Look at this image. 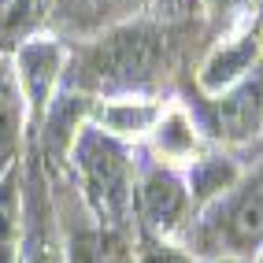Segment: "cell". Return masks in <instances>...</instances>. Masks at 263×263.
<instances>
[{"label":"cell","instance_id":"obj_11","mask_svg":"<svg viewBox=\"0 0 263 263\" xmlns=\"http://www.w3.org/2000/svg\"><path fill=\"white\" fill-rule=\"evenodd\" d=\"M189 197L193 200H208V197H226V189L237 185V171L230 160H219V156H208V160H197L189 171Z\"/></svg>","mask_w":263,"mask_h":263},{"label":"cell","instance_id":"obj_14","mask_svg":"<svg viewBox=\"0 0 263 263\" xmlns=\"http://www.w3.org/2000/svg\"><path fill=\"white\" fill-rule=\"evenodd\" d=\"M137 263H200L197 256H189V252H182V249H174V245H167V241H145L141 245V256H137Z\"/></svg>","mask_w":263,"mask_h":263},{"label":"cell","instance_id":"obj_4","mask_svg":"<svg viewBox=\"0 0 263 263\" xmlns=\"http://www.w3.org/2000/svg\"><path fill=\"white\" fill-rule=\"evenodd\" d=\"M208 237L219 252H252L263 245V167L241 178L219 204V215L208 222Z\"/></svg>","mask_w":263,"mask_h":263},{"label":"cell","instance_id":"obj_3","mask_svg":"<svg viewBox=\"0 0 263 263\" xmlns=\"http://www.w3.org/2000/svg\"><path fill=\"white\" fill-rule=\"evenodd\" d=\"M263 126V63H256L245 78L212 93L204 104V130L226 145H241Z\"/></svg>","mask_w":263,"mask_h":263},{"label":"cell","instance_id":"obj_15","mask_svg":"<svg viewBox=\"0 0 263 263\" xmlns=\"http://www.w3.org/2000/svg\"><path fill=\"white\" fill-rule=\"evenodd\" d=\"M11 4H15V0H0V26H4V19H8V11H11Z\"/></svg>","mask_w":263,"mask_h":263},{"label":"cell","instance_id":"obj_17","mask_svg":"<svg viewBox=\"0 0 263 263\" xmlns=\"http://www.w3.org/2000/svg\"><path fill=\"white\" fill-rule=\"evenodd\" d=\"M215 263H241V259H234V256H219Z\"/></svg>","mask_w":263,"mask_h":263},{"label":"cell","instance_id":"obj_16","mask_svg":"<svg viewBox=\"0 0 263 263\" xmlns=\"http://www.w3.org/2000/svg\"><path fill=\"white\" fill-rule=\"evenodd\" d=\"M93 4H100V8H108V4H126V0H93Z\"/></svg>","mask_w":263,"mask_h":263},{"label":"cell","instance_id":"obj_18","mask_svg":"<svg viewBox=\"0 0 263 263\" xmlns=\"http://www.w3.org/2000/svg\"><path fill=\"white\" fill-rule=\"evenodd\" d=\"M256 263H263V249H259V259H256Z\"/></svg>","mask_w":263,"mask_h":263},{"label":"cell","instance_id":"obj_9","mask_svg":"<svg viewBox=\"0 0 263 263\" xmlns=\"http://www.w3.org/2000/svg\"><path fill=\"white\" fill-rule=\"evenodd\" d=\"M259 60V37L245 33L237 41H226L222 48H215L208 56L204 71H200V89L204 93H222L226 85H234L237 78H245Z\"/></svg>","mask_w":263,"mask_h":263},{"label":"cell","instance_id":"obj_1","mask_svg":"<svg viewBox=\"0 0 263 263\" xmlns=\"http://www.w3.org/2000/svg\"><path fill=\"white\" fill-rule=\"evenodd\" d=\"M167 63V37L152 23H122L85 45L63 67V82L78 97H145Z\"/></svg>","mask_w":263,"mask_h":263},{"label":"cell","instance_id":"obj_7","mask_svg":"<svg viewBox=\"0 0 263 263\" xmlns=\"http://www.w3.org/2000/svg\"><path fill=\"white\" fill-rule=\"evenodd\" d=\"M19 263H67L56 226H52V212L45 200L41 174L33 171L23 189V241H19Z\"/></svg>","mask_w":263,"mask_h":263},{"label":"cell","instance_id":"obj_8","mask_svg":"<svg viewBox=\"0 0 263 263\" xmlns=\"http://www.w3.org/2000/svg\"><path fill=\"white\" fill-rule=\"evenodd\" d=\"M26 97L19 74H15L11 56L0 60V178L19 163V148H23V126H26Z\"/></svg>","mask_w":263,"mask_h":263},{"label":"cell","instance_id":"obj_6","mask_svg":"<svg viewBox=\"0 0 263 263\" xmlns=\"http://www.w3.org/2000/svg\"><path fill=\"white\" fill-rule=\"evenodd\" d=\"M15 74H19L23 97H26V111L30 119H45V111L56 100V89L63 82V67H67V52L60 41L52 37H30L15 48Z\"/></svg>","mask_w":263,"mask_h":263},{"label":"cell","instance_id":"obj_13","mask_svg":"<svg viewBox=\"0 0 263 263\" xmlns=\"http://www.w3.org/2000/svg\"><path fill=\"white\" fill-rule=\"evenodd\" d=\"M193 141H197V134H193V122L182 111L160 115V122H156V145H160L163 156H185V152H193Z\"/></svg>","mask_w":263,"mask_h":263},{"label":"cell","instance_id":"obj_5","mask_svg":"<svg viewBox=\"0 0 263 263\" xmlns=\"http://www.w3.org/2000/svg\"><path fill=\"white\" fill-rule=\"evenodd\" d=\"M189 182L163 163H152L134 185V215L141 219V226L152 237L178 230L189 215Z\"/></svg>","mask_w":263,"mask_h":263},{"label":"cell","instance_id":"obj_12","mask_svg":"<svg viewBox=\"0 0 263 263\" xmlns=\"http://www.w3.org/2000/svg\"><path fill=\"white\" fill-rule=\"evenodd\" d=\"M67 263H115L108 230H78L67 241Z\"/></svg>","mask_w":263,"mask_h":263},{"label":"cell","instance_id":"obj_2","mask_svg":"<svg viewBox=\"0 0 263 263\" xmlns=\"http://www.w3.org/2000/svg\"><path fill=\"white\" fill-rule=\"evenodd\" d=\"M71 167L78 174L82 200L100 222V230H122L134 215V160L126 141L104 134L93 122H82L71 141Z\"/></svg>","mask_w":263,"mask_h":263},{"label":"cell","instance_id":"obj_10","mask_svg":"<svg viewBox=\"0 0 263 263\" xmlns=\"http://www.w3.org/2000/svg\"><path fill=\"white\" fill-rule=\"evenodd\" d=\"M160 115H163V108L145 97H119V100H104L93 111V119H97L93 126H100L104 134L122 141V137H137V134L156 130Z\"/></svg>","mask_w":263,"mask_h":263}]
</instances>
